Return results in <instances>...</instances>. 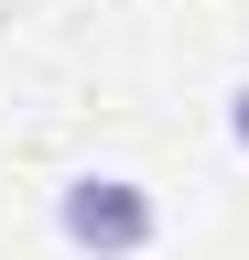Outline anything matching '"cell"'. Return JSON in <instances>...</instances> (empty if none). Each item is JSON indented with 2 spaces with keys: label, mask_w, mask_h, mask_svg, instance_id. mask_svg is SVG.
Here are the masks:
<instances>
[{
  "label": "cell",
  "mask_w": 249,
  "mask_h": 260,
  "mask_svg": "<svg viewBox=\"0 0 249 260\" xmlns=\"http://www.w3.org/2000/svg\"><path fill=\"white\" fill-rule=\"evenodd\" d=\"M54 228H65L76 260H141L163 239V206H152V184H130V174H76L54 195Z\"/></svg>",
  "instance_id": "6da1fadb"
},
{
  "label": "cell",
  "mask_w": 249,
  "mask_h": 260,
  "mask_svg": "<svg viewBox=\"0 0 249 260\" xmlns=\"http://www.w3.org/2000/svg\"><path fill=\"white\" fill-rule=\"evenodd\" d=\"M228 141H238V162H249V87L228 98Z\"/></svg>",
  "instance_id": "7a4b0ae2"
}]
</instances>
